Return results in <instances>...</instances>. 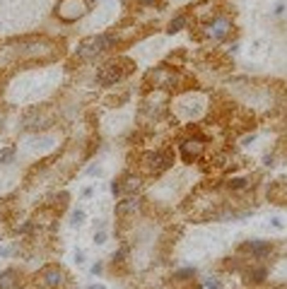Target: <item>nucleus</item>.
Returning <instances> with one entry per match:
<instances>
[{
	"label": "nucleus",
	"instance_id": "obj_1",
	"mask_svg": "<svg viewBox=\"0 0 287 289\" xmlns=\"http://www.w3.org/2000/svg\"><path fill=\"white\" fill-rule=\"evenodd\" d=\"M121 41V36L116 31H106V34H92V36H85V39L78 44L75 48V55L80 61H94L99 55L109 53L111 48H116V44Z\"/></svg>",
	"mask_w": 287,
	"mask_h": 289
},
{
	"label": "nucleus",
	"instance_id": "obj_2",
	"mask_svg": "<svg viewBox=\"0 0 287 289\" xmlns=\"http://www.w3.org/2000/svg\"><path fill=\"white\" fill-rule=\"evenodd\" d=\"M147 82L150 87L160 89V92H169V89H179L181 82H184V75L176 70V68H169V65H157L147 72Z\"/></svg>",
	"mask_w": 287,
	"mask_h": 289
},
{
	"label": "nucleus",
	"instance_id": "obj_3",
	"mask_svg": "<svg viewBox=\"0 0 287 289\" xmlns=\"http://www.w3.org/2000/svg\"><path fill=\"white\" fill-rule=\"evenodd\" d=\"M130 70H133V63L130 61H126V58H113V61L104 63L102 68H99V72H97V85L113 87L116 82H121V80L126 78Z\"/></svg>",
	"mask_w": 287,
	"mask_h": 289
},
{
	"label": "nucleus",
	"instance_id": "obj_4",
	"mask_svg": "<svg viewBox=\"0 0 287 289\" xmlns=\"http://www.w3.org/2000/svg\"><path fill=\"white\" fill-rule=\"evenodd\" d=\"M174 166V155L169 149H150L140 157V169L145 174H152V176H160L162 171H167Z\"/></svg>",
	"mask_w": 287,
	"mask_h": 289
},
{
	"label": "nucleus",
	"instance_id": "obj_5",
	"mask_svg": "<svg viewBox=\"0 0 287 289\" xmlns=\"http://www.w3.org/2000/svg\"><path fill=\"white\" fill-rule=\"evenodd\" d=\"M36 282H39L41 289H63L68 284V275L61 265L51 263V265H44L36 275Z\"/></svg>",
	"mask_w": 287,
	"mask_h": 289
},
{
	"label": "nucleus",
	"instance_id": "obj_6",
	"mask_svg": "<svg viewBox=\"0 0 287 289\" xmlns=\"http://www.w3.org/2000/svg\"><path fill=\"white\" fill-rule=\"evenodd\" d=\"M87 12H89L87 0H58L56 5V17L63 20V22H78Z\"/></svg>",
	"mask_w": 287,
	"mask_h": 289
},
{
	"label": "nucleus",
	"instance_id": "obj_7",
	"mask_svg": "<svg viewBox=\"0 0 287 289\" xmlns=\"http://www.w3.org/2000/svg\"><path fill=\"white\" fill-rule=\"evenodd\" d=\"M232 29H234V24H232L229 17H224V15H215V17H210L205 24V36L207 39H213V41H222L227 39L232 34Z\"/></svg>",
	"mask_w": 287,
	"mask_h": 289
},
{
	"label": "nucleus",
	"instance_id": "obj_8",
	"mask_svg": "<svg viewBox=\"0 0 287 289\" xmlns=\"http://www.w3.org/2000/svg\"><path fill=\"white\" fill-rule=\"evenodd\" d=\"M239 253L246 256L248 260H263L273 253V243L271 241H261V239H248L239 246Z\"/></svg>",
	"mask_w": 287,
	"mask_h": 289
},
{
	"label": "nucleus",
	"instance_id": "obj_9",
	"mask_svg": "<svg viewBox=\"0 0 287 289\" xmlns=\"http://www.w3.org/2000/svg\"><path fill=\"white\" fill-rule=\"evenodd\" d=\"M205 152V142L200 140V138H184V140L179 142V155L184 159L186 164H193V162H198L200 157Z\"/></svg>",
	"mask_w": 287,
	"mask_h": 289
},
{
	"label": "nucleus",
	"instance_id": "obj_10",
	"mask_svg": "<svg viewBox=\"0 0 287 289\" xmlns=\"http://www.w3.org/2000/svg\"><path fill=\"white\" fill-rule=\"evenodd\" d=\"M51 123H53V118L48 116L44 109H29L22 116V128H24V130H34V133L46 130Z\"/></svg>",
	"mask_w": 287,
	"mask_h": 289
},
{
	"label": "nucleus",
	"instance_id": "obj_11",
	"mask_svg": "<svg viewBox=\"0 0 287 289\" xmlns=\"http://www.w3.org/2000/svg\"><path fill=\"white\" fill-rule=\"evenodd\" d=\"M140 210H143V198H138V196H126L123 200L116 203V217L121 219L136 217Z\"/></svg>",
	"mask_w": 287,
	"mask_h": 289
},
{
	"label": "nucleus",
	"instance_id": "obj_12",
	"mask_svg": "<svg viewBox=\"0 0 287 289\" xmlns=\"http://www.w3.org/2000/svg\"><path fill=\"white\" fill-rule=\"evenodd\" d=\"M119 186H121V198L138 196L143 190V176L140 174H126V176L119 179Z\"/></svg>",
	"mask_w": 287,
	"mask_h": 289
},
{
	"label": "nucleus",
	"instance_id": "obj_13",
	"mask_svg": "<svg viewBox=\"0 0 287 289\" xmlns=\"http://www.w3.org/2000/svg\"><path fill=\"white\" fill-rule=\"evenodd\" d=\"M20 284H22V275L17 267L0 270V289H20Z\"/></svg>",
	"mask_w": 287,
	"mask_h": 289
},
{
	"label": "nucleus",
	"instance_id": "obj_14",
	"mask_svg": "<svg viewBox=\"0 0 287 289\" xmlns=\"http://www.w3.org/2000/svg\"><path fill=\"white\" fill-rule=\"evenodd\" d=\"M244 280H246V284H263L265 280H268V267L265 265H251L244 273Z\"/></svg>",
	"mask_w": 287,
	"mask_h": 289
},
{
	"label": "nucleus",
	"instance_id": "obj_15",
	"mask_svg": "<svg viewBox=\"0 0 287 289\" xmlns=\"http://www.w3.org/2000/svg\"><path fill=\"white\" fill-rule=\"evenodd\" d=\"M188 22H191V20H188V15H186V12H181V15H176L174 20L169 22L167 31H169V34H179V31H184L186 27H188Z\"/></svg>",
	"mask_w": 287,
	"mask_h": 289
},
{
	"label": "nucleus",
	"instance_id": "obj_16",
	"mask_svg": "<svg viewBox=\"0 0 287 289\" xmlns=\"http://www.w3.org/2000/svg\"><path fill=\"white\" fill-rule=\"evenodd\" d=\"M196 275H198L196 267H181V270H176V273L171 275V280H174L176 284H181V282H191Z\"/></svg>",
	"mask_w": 287,
	"mask_h": 289
},
{
	"label": "nucleus",
	"instance_id": "obj_17",
	"mask_svg": "<svg viewBox=\"0 0 287 289\" xmlns=\"http://www.w3.org/2000/svg\"><path fill=\"white\" fill-rule=\"evenodd\" d=\"M224 186L229 188V190H246V188H248V179H246V176H232V179L224 181Z\"/></svg>",
	"mask_w": 287,
	"mask_h": 289
},
{
	"label": "nucleus",
	"instance_id": "obj_18",
	"mask_svg": "<svg viewBox=\"0 0 287 289\" xmlns=\"http://www.w3.org/2000/svg\"><path fill=\"white\" fill-rule=\"evenodd\" d=\"M15 155H17V147L15 145H8V147L0 149V166L3 164H12L15 162Z\"/></svg>",
	"mask_w": 287,
	"mask_h": 289
},
{
	"label": "nucleus",
	"instance_id": "obj_19",
	"mask_svg": "<svg viewBox=\"0 0 287 289\" xmlns=\"http://www.w3.org/2000/svg\"><path fill=\"white\" fill-rule=\"evenodd\" d=\"M70 224H72V227H82V224H85V212H82V210H72Z\"/></svg>",
	"mask_w": 287,
	"mask_h": 289
},
{
	"label": "nucleus",
	"instance_id": "obj_20",
	"mask_svg": "<svg viewBox=\"0 0 287 289\" xmlns=\"http://www.w3.org/2000/svg\"><path fill=\"white\" fill-rule=\"evenodd\" d=\"M17 253V246H0V258H12Z\"/></svg>",
	"mask_w": 287,
	"mask_h": 289
},
{
	"label": "nucleus",
	"instance_id": "obj_21",
	"mask_svg": "<svg viewBox=\"0 0 287 289\" xmlns=\"http://www.w3.org/2000/svg\"><path fill=\"white\" fill-rule=\"evenodd\" d=\"M106 239H109L106 229H99V232H94V243H97V246H104V243H106Z\"/></svg>",
	"mask_w": 287,
	"mask_h": 289
},
{
	"label": "nucleus",
	"instance_id": "obj_22",
	"mask_svg": "<svg viewBox=\"0 0 287 289\" xmlns=\"http://www.w3.org/2000/svg\"><path fill=\"white\" fill-rule=\"evenodd\" d=\"M111 193H113V196H116V198H121V186H119V179H116V181H111Z\"/></svg>",
	"mask_w": 287,
	"mask_h": 289
},
{
	"label": "nucleus",
	"instance_id": "obj_23",
	"mask_svg": "<svg viewBox=\"0 0 287 289\" xmlns=\"http://www.w3.org/2000/svg\"><path fill=\"white\" fill-rule=\"evenodd\" d=\"M104 273V263H94L92 265V275H102Z\"/></svg>",
	"mask_w": 287,
	"mask_h": 289
},
{
	"label": "nucleus",
	"instance_id": "obj_24",
	"mask_svg": "<svg viewBox=\"0 0 287 289\" xmlns=\"http://www.w3.org/2000/svg\"><path fill=\"white\" fill-rule=\"evenodd\" d=\"M263 164H265V166H275V157H273V155H265V157H263Z\"/></svg>",
	"mask_w": 287,
	"mask_h": 289
},
{
	"label": "nucleus",
	"instance_id": "obj_25",
	"mask_svg": "<svg viewBox=\"0 0 287 289\" xmlns=\"http://www.w3.org/2000/svg\"><path fill=\"white\" fill-rule=\"evenodd\" d=\"M75 263H78V265H82V263H85V253H82V251H78V253H75Z\"/></svg>",
	"mask_w": 287,
	"mask_h": 289
},
{
	"label": "nucleus",
	"instance_id": "obj_26",
	"mask_svg": "<svg viewBox=\"0 0 287 289\" xmlns=\"http://www.w3.org/2000/svg\"><path fill=\"white\" fill-rule=\"evenodd\" d=\"M87 174H89V176H99V174H102V169H99V166H89Z\"/></svg>",
	"mask_w": 287,
	"mask_h": 289
},
{
	"label": "nucleus",
	"instance_id": "obj_27",
	"mask_svg": "<svg viewBox=\"0 0 287 289\" xmlns=\"http://www.w3.org/2000/svg\"><path fill=\"white\" fill-rule=\"evenodd\" d=\"M271 222H273V227H275V229H282V219H280V217H273Z\"/></svg>",
	"mask_w": 287,
	"mask_h": 289
},
{
	"label": "nucleus",
	"instance_id": "obj_28",
	"mask_svg": "<svg viewBox=\"0 0 287 289\" xmlns=\"http://www.w3.org/2000/svg\"><path fill=\"white\" fill-rule=\"evenodd\" d=\"M87 289H106V287H104V284H89Z\"/></svg>",
	"mask_w": 287,
	"mask_h": 289
},
{
	"label": "nucleus",
	"instance_id": "obj_29",
	"mask_svg": "<svg viewBox=\"0 0 287 289\" xmlns=\"http://www.w3.org/2000/svg\"><path fill=\"white\" fill-rule=\"evenodd\" d=\"M140 5H150V3H155V0H138Z\"/></svg>",
	"mask_w": 287,
	"mask_h": 289
},
{
	"label": "nucleus",
	"instance_id": "obj_30",
	"mask_svg": "<svg viewBox=\"0 0 287 289\" xmlns=\"http://www.w3.org/2000/svg\"><path fill=\"white\" fill-rule=\"evenodd\" d=\"M0 123H3V111H0Z\"/></svg>",
	"mask_w": 287,
	"mask_h": 289
}]
</instances>
